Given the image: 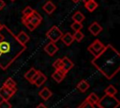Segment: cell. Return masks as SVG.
I'll use <instances>...</instances> for the list:
<instances>
[{
	"instance_id": "cell-1",
	"label": "cell",
	"mask_w": 120,
	"mask_h": 108,
	"mask_svg": "<svg viewBox=\"0 0 120 108\" xmlns=\"http://www.w3.org/2000/svg\"><path fill=\"white\" fill-rule=\"evenodd\" d=\"M25 50L26 46L20 44L16 35L3 24L0 29V69H7Z\"/></svg>"
},
{
	"instance_id": "cell-2",
	"label": "cell",
	"mask_w": 120,
	"mask_h": 108,
	"mask_svg": "<svg viewBox=\"0 0 120 108\" xmlns=\"http://www.w3.org/2000/svg\"><path fill=\"white\" fill-rule=\"evenodd\" d=\"M91 63L107 79H112L120 69V54L114 47L108 44Z\"/></svg>"
},
{
	"instance_id": "cell-3",
	"label": "cell",
	"mask_w": 120,
	"mask_h": 108,
	"mask_svg": "<svg viewBox=\"0 0 120 108\" xmlns=\"http://www.w3.org/2000/svg\"><path fill=\"white\" fill-rule=\"evenodd\" d=\"M22 22L28 28V30L34 31L42 22V17L38 11L34 10V12L32 14H30L29 16L22 18Z\"/></svg>"
},
{
	"instance_id": "cell-4",
	"label": "cell",
	"mask_w": 120,
	"mask_h": 108,
	"mask_svg": "<svg viewBox=\"0 0 120 108\" xmlns=\"http://www.w3.org/2000/svg\"><path fill=\"white\" fill-rule=\"evenodd\" d=\"M120 102L118 99H116L114 96L110 95H104L102 98H100L97 103L98 108H118Z\"/></svg>"
},
{
	"instance_id": "cell-5",
	"label": "cell",
	"mask_w": 120,
	"mask_h": 108,
	"mask_svg": "<svg viewBox=\"0 0 120 108\" xmlns=\"http://www.w3.org/2000/svg\"><path fill=\"white\" fill-rule=\"evenodd\" d=\"M62 35H63L62 31H61L56 25L52 26V27L46 32V37H47L52 42H56V41H58V40L61 39Z\"/></svg>"
},
{
	"instance_id": "cell-6",
	"label": "cell",
	"mask_w": 120,
	"mask_h": 108,
	"mask_svg": "<svg viewBox=\"0 0 120 108\" xmlns=\"http://www.w3.org/2000/svg\"><path fill=\"white\" fill-rule=\"evenodd\" d=\"M105 48V45L98 39H95L88 47H87V50L94 55V56H97Z\"/></svg>"
},
{
	"instance_id": "cell-7",
	"label": "cell",
	"mask_w": 120,
	"mask_h": 108,
	"mask_svg": "<svg viewBox=\"0 0 120 108\" xmlns=\"http://www.w3.org/2000/svg\"><path fill=\"white\" fill-rule=\"evenodd\" d=\"M15 94V91L3 85L1 88H0V97L2 98V100H8L13 95Z\"/></svg>"
},
{
	"instance_id": "cell-8",
	"label": "cell",
	"mask_w": 120,
	"mask_h": 108,
	"mask_svg": "<svg viewBox=\"0 0 120 108\" xmlns=\"http://www.w3.org/2000/svg\"><path fill=\"white\" fill-rule=\"evenodd\" d=\"M62 59V70L65 72V73H68L72 68H73V66H74V64H73V62L68 58V57H67V56H64L63 58H61Z\"/></svg>"
},
{
	"instance_id": "cell-9",
	"label": "cell",
	"mask_w": 120,
	"mask_h": 108,
	"mask_svg": "<svg viewBox=\"0 0 120 108\" xmlns=\"http://www.w3.org/2000/svg\"><path fill=\"white\" fill-rule=\"evenodd\" d=\"M44 51L51 56H52L57 51H58V47L56 46L55 42H52L50 41L48 44H46V46L44 47Z\"/></svg>"
},
{
	"instance_id": "cell-10",
	"label": "cell",
	"mask_w": 120,
	"mask_h": 108,
	"mask_svg": "<svg viewBox=\"0 0 120 108\" xmlns=\"http://www.w3.org/2000/svg\"><path fill=\"white\" fill-rule=\"evenodd\" d=\"M88 30H89V32H90L92 35L98 36V35L102 31V27H101V25H100L98 23L94 22L93 23H91V24L89 25Z\"/></svg>"
},
{
	"instance_id": "cell-11",
	"label": "cell",
	"mask_w": 120,
	"mask_h": 108,
	"mask_svg": "<svg viewBox=\"0 0 120 108\" xmlns=\"http://www.w3.org/2000/svg\"><path fill=\"white\" fill-rule=\"evenodd\" d=\"M16 39L18 40V42L20 43V44H22V45H25L28 41H29V39H30V37L25 33V32H23V31H21L18 35H16Z\"/></svg>"
},
{
	"instance_id": "cell-12",
	"label": "cell",
	"mask_w": 120,
	"mask_h": 108,
	"mask_svg": "<svg viewBox=\"0 0 120 108\" xmlns=\"http://www.w3.org/2000/svg\"><path fill=\"white\" fill-rule=\"evenodd\" d=\"M66 74H67V73H65L62 69H55V71L52 74V78L55 82L60 83V82L63 81V79L65 78Z\"/></svg>"
},
{
	"instance_id": "cell-13",
	"label": "cell",
	"mask_w": 120,
	"mask_h": 108,
	"mask_svg": "<svg viewBox=\"0 0 120 108\" xmlns=\"http://www.w3.org/2000/svg\"><path fill=\"white\" fill-rule=\"evenodd\" d=\"M60 39H62L63 43H64L65 45H67V46H69V45H71V44H72V42L74 41V39H73V35H72V34H70L69 32H67V33L63 34Z\"/></svg>"
},
{
	"instance_id": "cell-14",
	"label": "cell",
	"mask_w": 120,
	"mask_h": 108,
	"mask_svg": "<svg viewBox=\"0 0 120 108\" xmlns=\"http://www.w3.org/2000/svg\"><path fill=\"white\" fill-rule=\"evenodd\" d=\"M42 8H43V10H44L47 14H52V13L55 10L56 7H55V5H54L52 2H51V1H47V2L43 5Z\"/></svg>"
},
{
	"instance_id": "cell-15",
	"label": "cell",
	"mask_w": 120,
	"mask_h": 108,
	"mask_svg": "<svg viewBox=\"0 0 120 108\" xmlns=\"http://www.w3.org/2000/svg\"><path fill=\"white\" fill-rule=\"evenodd\" d=\"M38 95H39V97H41L42 100H49V99L52 97V91H51L48 87H44V88H42V89L39 91Z\"/></svg>"
},
{
	"instance_id": "cell-16",
	"label": "cell",
	"mask_w": 120,
	"mask_h": 108,
	"mask_svg": "<svg viewBox=\"0 0 120 108\" xmlns=\"http://www.w3.org/2000/svg\"><path fill=\"white\" fill-rule=\"evenodd\" d=\"M5 85V86H7V87H8V88H10V89H12V90H14L15 92L17 91V84H16V82H15L11 77L8 78V79L4 82V85Z\"/></svg>"
},
{
	"instance_id": "cell-17",
	"label": "cell",
	"mask_w": 120,
	"mask_h": 108,
	"mask_svg": "<svg viewBox=\"0 0 120 108\" xmlns=\"http://www.w3.org/2000/svg\"><path fill=\"white\" fill-rule=\"evenodd\" d=\"M89 84H88V82L87 81H85V80H82V81H80L78 84H77V89H79V91H81V92H85L88 88H89Z\"/></svg>"
},
{
	"instance_id": "cell-18",
	"label": "cell",
	"mask_w": 120,
	"mask_h": 108,
	"mask_svg": "<svg viewBox=\"0 0 120 108\" xmlns=\"http://www.w3.org/2000/svg\"><path fill=\"white\" fill-rule=\"evenodd\" d=\"M46 81H47V76H46L45 74H43V73L40 71L38 77V78L36 79V81L34 82V85H35L36 86H40V85H42Z\"/></svg>"
},
{
	"instance_id": "cell-19",
	"label": "cell",
	"mask_w": 120,
	"mask_h": 108,
	"mask_svg": "<svg viewBox=\"0 0 120 108\" xmlns=\"http://www.w3.org/2000/svg\"><path fill=\"white\" fill-rule=\"evenodd\" d=\"M84 7H85V8H86L88 11L93 12V11L98 7V4L95 0H90V1H88L87 3L84 4Z\"/></svg>"
},
{
	"instance_id": "cell-20",
	"label": "cell",
	"mask_w": 120,
	"mask_h": 108,
	"mask_svg": "<svg viewBox=\"0 0 120 108\" xmlns=\"http://www.w3.org/2000/svg\"><path fill=\"white\" fill-rule=\"evenodd\" d=\"M84 19H85V17H84V15L81 12V11H76L73 15H72V20H73V22H77V23H82V22H83L84 21Z\"/></svg>"
},
{
	"instance_id": "cell-21",
	"label": "cell",
	"mask_w": 120,
	"mask_h": 108,
	"mask_svg": "<svg viewBox=\"0 0 120 108\" xmlns=\"http://www.w3.org/2000/svg\"><path fill=\"white\" fill-rule=\"evenodd\" d=\"M85 100H88L89 102L93 103V104H97V103H98V100H99V98L98 97V95H97L96 93L92 92V93H90V94L86 97V99H85Z\"/></svg>"
},
{
	"instance_id": "cell-22",
	"label": "cell",
	"mask_w": 120,
	"mask_h": 108,
	"mask_svg": "<svg viewBox=\"0 0 120 108\" xmlns=\"http://www.w3.org/2000/svg\"><path fill=\"white\" fill-rule=\"evenodd\" d=\"M104 92H105V94H106V95H110V96H115V94L117 93V89H116V88H115L113 85H108V86L105 88Z\"/></svg>"
},
{
	"instance_id": "cell-23",
	"label": "cell",
	"mask_w": 120,
	"mask_h": 108,
	"mask_svg": "<svg viewBox=\"0 0 120 108\" xmlns=\"http://www.w3.org/2000/svg\"><path fill=\"white\" fill-rule=\"evenodd\" d=\"M34 10H35V9H33V8H32L31 7H29V6L25 7V8L22 9V18H24V17L29 16L30 14H32V13L34 12Z\"/></svg>"
},
{
	"instance_id": "cell-24",
	"label": "cell",
	"mask_w": 120,
	"mask_h": 108,
	"mask_svg": "<svg viewBox=\"0 0 120 108\" xmlns=\"http://www.w3.org/2000/svg\"><path fill=\"white\" fill-rule=\"evenodd\" d=\"M37 72V69H35V68H31L29 70H27L26 72H25V74H24V78L27 80V81H29L30 82V80L32 79V77L34 76V74Z\"/></svg>"
},
{
	"instance_id": "cell-25",
	"label": "cell",
	"mask_w": 120,
	"mask_h": 108,
	"mask_svg": "<svg viewBox=\"0 0 120 108\" xmlns=\"http://www.w3.org/2000/svg\"><path fill=\"white\" fill-rule=\"evenodd\" d=\"M83 38H84V35H83L81 31H75L74 34H73V39H74V40H76V41H78V42L82 41Z\"/></svg>"
},
{
	"instance_id": "cell-26",
	"label": "cell",
	"mask_w": 120,
	"mask_h": 108,
	"mask_svg": "<svg viewBox=\"0 0 120 108\" xmlns=\"http://www.w3.org/2000/svg\"><path fill=\"white\" fill-rule=\"evenodd\" d=\"M70 27L72 30L75 31H81V29H82V23H77V22H73L70 24Z\"/></svg>"
},
{
	"instance_id": "cell-27",
	"label": "cell",
	"mask_w": 120,
	"mask_h": 108,
	"mask_svg": "<svg viewBox=\"0 0 120 108\" xmlns=\"http://www.w3.org/2000/svg\"><path fill=\"white\" fill-rule=\"evenodd\" d=\"M62 59L61 58H58L56 59L53 63H52V67L55 69H62Z\"/></svg>"
},
{
	"instance_id": "cell-28",
	"label": "cell",
	"mask_w": 120,
	"mask_h": 108,
	"mask_svg": "<svg viewBox=\"0 0 120 108\" xmlns=\"http://www.w3.org/2000/svg\"><path fill=\"white\" fill-rule=\"evenodd\" d=\"M0 108H11V103L7 100H2L0 101Z\"/></svg>"
},
{
	"instance_id": "cell-29",
	"label": "cell",
	"mask_w": 120,
	"mask_h": 108,
	"mask_svg": "<svg viewBox=\"0 0 120 108\" xmlns=\"http://www.w3.org/2000/svg\"><path fill=\"white\" fill-rule=\"evenodd\" d=\"M81 107L82 108H95V104L89 102L88 100H84V101H82V103L81 104Z\"/></svg>"
},
{
	"instance_id": "cell-30",
	"label": "cell",
	"mask_w": 120,
	"mask_h": 108,
	"mask_svg": "<svg viewBox=\"0 0 120 108\" xmlns=\"http://www.w3.org/2000/svg\"><path fill=\"white\" fill-rule=\"evenodd\" d=\"M39 73H40V71H39V70H37V72L34 74V76H33V77H32V79L30 80V84H33V85H34V82H35V81H36V79L38 77Z\"/></svg>"
},
{
	"instance_id": "cell-31",
	"label": "cell",
	"mask_w": 120,
	"mask_h": 108,
	"mask_svg": "<svg viewBox=\"0 0 120 108\" xmlns=\"http://www.w3.org/2000/svg\"><path fill=\"white\" fill-rule=\"evenodd\" d=\"M6 6V3L4 2V0H0V10H2Z\"/></svg>"
},
{
	"instance_id": "cell-32",
	"label": "cell",
	"mask_w": 120,
	"mask_h": 108,
	"mask_svg": "<svg viewBox=\"0 0 120 108\" xmlns=\"http://www.w3.org/2000/svg\"><path fill=\"white\" fill-rule=\"evenodd\" d=\"M36 108H48V107H47L45 104H43V103H39Z\"/></svg>"
},
{
	"instance_id": "cell-33",
	"label": "cell",
	"mask_w": 120,
	"mask_h": 108,
	"mask_svg": "<svg viewBox=\"0 0 120 108\" xmlns=\"http://www.w3.org/2000/svg\"><path fill=\"white\" fill-rule=\"evenodd\" d=\"M71 1H72L73 3H78V2H80L81 0H71Z\"/></svg>"
},
{
	"instance_id": "cell-34",
	"label": "cell",
	"mask_w": 120,
	"mask_h": 108,
	"mask_svg": "<svg viewBox=\"0 0 120 108\" xmlns=\"http://www.w3.org/2000/svg\"><path fill=\"white\" fill-rule=\"evenodd\" d=\"M88 1H90V0H82V2H83V3H84V4H85V3H87V2H88Z\"/></svg>"
},
{
	"instance_id": "cell-35",
	"label": "cell",
	"mask_w": 120,
	"mask_h": 108,
	"mask_svg": "<svg viewBox=\"0 0 120 108\" xmlns=\"http://www.w3.org/2000/svg\"><path fill=\"white\" fill-rule=\"evenodd\" d=\"M2 25H3V24H1V23H0V29H1V27H2Z\"/></svg>"
},
{
	"instance_id": "cell-36",
	"label": "cell",
	"mask_w": 120,
	"mask_h": 108,
	"mask_svg": "<svg viewBox=\"0 0 120 108\" xmlns=\"http://www.w3.org/2000/svg\"><path fill=\"white\" fill-rule=\"evenodd\" d=\"M78 108H82V107H81V105H80V106H79V107H78Z\"/></svg>"
},
{
	"instance_id": "cell-37",
	"label": "cell",
	"mask_w": 120,
	"mask_h": 108,
	"mask_svg": "<svg viewBox=\"0 0 120 108\" xmlns=\"http://www.w3.org/2000/svg\"><path fill=\"white\" fill-rule=\"evenodd\" d=\"M10 1H12V2H14V1H15V0H10Z\"/></svg>"
}]
</instances>
